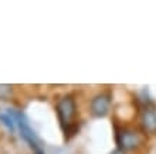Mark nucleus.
I'll list each match as a JSON object with an SVG mask.
<instances>
[{
  "instance_id": "8",
  "label": "nucleus",
  "mask_w": 156,
  "mask_h": 154,
  "mask_svg": "<svg viewBox=\"0 0 156 154\" xmlns=\"http://www.w3.org/2000/svg\"><path fill=\"white\" fill-rule=\"evenodd\" d=\"M109 154H125V153H123V150H121V149H116V150H114Z\"/></svg>"
},
{
  "instance_id": "2",
  "label": "nucleus",
  "mask_w": 156,
  "mask_h": 154,
  "mask_svg": "<svg viewBox=\"0 0 156 154\" xmlns=\"http://www.w3.org/2000/svg\"><path fill=\"white\" fill-rule=\"evenodd\" d=\"M57 112L62 125H67V127L71 126V120H73V118L75 116V112H77L75 101L71 96H66L64 99L58 102Z\"/></svg>"
},
{
  "instance_id": "6",
  "label": "nucleus",
  "mask_w": 156,
  "mask_h": 154,
  "mask_svg": "<svg viewBox=\"0 0 156 154\" xmlns=\"http://www.w3.org/2000/svg\"><path fill=\"white\" fill-rule=\"evenodd\" d=\"M0 122L4 125V127L9 130V132H14L16 129V122H14V119L10 116L9 113H0Z\"/></svg>"
},
{
  "instance_id": "7",
  "label": "nucleus",
  "mask_w": 156,
  "mask_h": 154,
  "mask_svg": "<svg viewBox=\"0 0 156 154\" xmlns=\"http://www.w3.org/2000/svg\"><path fill=\"white\" fill-rule=\"evenodd\" d=\"M13 93V86L7 84H0V101H7Z\"/></svg>"
},
{
  "instance_id": "1",
  "label": "nucleus",
  "mask_w": 156,
  "mask_h": 154,
  "mask_svg": "<svg viewBox=\"0 0 156 154\" xmlns=\"http://www.w3.org/2000/svg\"><path fill=\"white\" fill-rule=\"evenodd\" d=\"M7 113L10 115V116L14 119V122L19 125L21 139L29 144L30 149L34 151V154H44L43 147H41L40 142H38L37 136L34 133V130L30 127V125H29V122H27V119H26L24 115L21 113V112H19V110H13V109H9Z\"/></svg>"
},
{
  "instance_id": "5",
  "label": "nucleus",
  "mask_w": 156,
  "mask_h": 154,
  "mask_svg": "<svg viewBox=\"0 0 156 154\" xmlns=\"http://www.w3.org/2000/svg\"><path fill=\"white\" fill-rule=\"evenodd\" d=\"M142 126L148 133H156V112L146 109L142 113Z\"/></svg>"
},
{
  "instance_id": "3",
  "label": "nucleus",
  "mask_w": 156,
  "mask_h": 154,
  "mask_svg": "<svg viewBox=\"0 0 156 154\" xmlns=\"http://www.w3.org/2000/svg\"><path fill=\"white\" fill-rule=\"evenodd\" d=\"M91 113L95 118H104L107 116L108 112H109V108H111V98L107 93H99L97 96L92 98L91 101Z\"/></svg>"
},
{
  "instance_id": "4",
  "label": "nucleus",
  "mask_w": 156,
  "mask_h": 154,
  "mask_svg": "<svg viewBox=\"0 0 156 154\" xmlns=\"http://www.w3.org/2000/svg\"><path fill=\"white\" fill-rule=\"evenodd\" d=\"M116 142H118L121 150H132V149H136L140 144V137L133 130L125 129L118 133Z\"/></svg>"
}]
</instances>
